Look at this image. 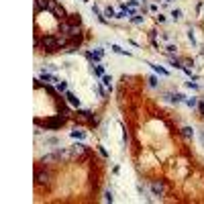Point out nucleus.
<instances>
[{"mask_svg":"<svg viewBox=\"0 0 204 204\" xmlns=\"http://www.w3.org/2000/svg\"><path fill=\"white\" fill-rule=\"evenodd\" d=\"M131 21H133V23H135V25H141V23H143V14L139 12V14H135V16L131 19Z\"/></svg>","mask_w":204,"mask_h":204,"instance_id":"nucleus-20","label":"nucleus"},{"mask_svg":"<svg viewBox=\"0 0 204 204\" xmlns=\"http://www.w3.org/2000/svg\"><path fill=\"white\" fill-rule=\"evenodd\" d=\"M104 200H106V202H112V200H114V198H112V192H110V190L104 194Z\"/></svg>","mask_w":204,"mask_h":204,"instance_id":"nucleus-24","label":"nucleus"},{"mask_svg":"<svg viewBox=\"0 0 204 204\" xmlns=\"http://www.w3.org/2000/svg\"><path fill=\"white\" fill-rule=\"evenodd\" d=\"M110 49H112L114 53H121V55H131V51H127V49H123V47H118V45H110Z\"/></svg>","mask_w":204,"mask_h":204,"instance_id":"nucleus-14","label":"nucleus"},{"mask_svg":"<svg viewBox=\"0 0 204 204\" xmlns=\"http://www.w3.org/2000/svg\"><path fill=\"white\" fill-rule=\"evenodd\" d=\"M149 86H151V88H155V86H157V78H153V76H151V78H149Z\"/></svg>","mask_w":204,"mask_h":204,"instance_id":"nucleus-26","label":"nucleus"},{"mask_svg":"<svg viewBox=\"0 0 204 204\" xmlns=\"http://www.w3.org/2000/svg\"><path fill=\"white\" fill-rule=\"evenodd\" d=\"M186 86H188V88H192V90H198V88H200L196 82H186Z\"/></svg>","mask_w":204,"mask_h":204,"instance_id":"nucleus-23","label":"nucleus"},{"mask_svg":"<svg viewBox=\"0 0 204 204\" xmlns=\"http://www.w3.org/2000/svg\"><path fill=\"white\" fill-rule=\"evenodd\" d=\"M182 135L186 137V139H192L194 137V129L192 127H184V129H182Z\"/></svg>","mask_w":204,"mask_h":204,"instance_id":"nucleus-13","label":"nucleus"},{"mask_svg":"<svg viewBox=\"0 0 204 204\" xmlns=\"http://www.w3.org/2000/svg\"><path fill=\"white\" fill-rule=\"evenodd\" d=\"M171 16H173V21H182V10H171Z\"/></svg>","mask_w":204,"mask_h":204,"instance_id":"nucleus-21","label":"nucleus"},{"mask_svg":"<svg viewBox=\"0 0 204 204\" xmlns=\"http://www.w3.org/2000/svg\"><path fill=\"white\" fill-rule=\"evenodd\" d=\"M104 16H106V19H116V12H114L112 6H108V8L104 10Z\"/></svg>","mask_w":204,"mask_h":204,"instance_id":"nucleus-16","label":"nucleus"},{"mask_svg":"<svg viewBox=\"0 0 204 204\" xmlns=\"http://www.w3.org/2000/svg\"><path fill=\"white\" fill-rule=\"evenodd\" d=\"M39 80H43V82H49V84H57L59 78H55L51 71H47V69H41V74H39Z\"/></svg>","mask_w":204,"mask_h":204,"instance_id":"nucleus-4","label":"nucleus"},{"mask_svg":"<svg viewBox=\"0 0 204 204\" xmlns=\"http://www.w3.org/2000/svg\"><path fill=\"white\" fill-rule=\"evenodd\" d=\"M63 98H66V100H68L71 106H78V108H80V98H76L71 92H63Z\"/></svg>","mask_w":204,"mask_h":204,"instance_id":"nucleus-7","label":"nucleus"},{"mask_svg":"<svg viewBox=\"0 0 204 204\" xmlns=\"http://www.w3.org/2000/svg\"><path fill=\"white\" fill-rule=\"evenodd\" d=\"M163 2H171V0H163Z\"/></svg>","mask_w":204,"mask_h":204,"instance_id":"nucleus-32","label":"nucleus"},{"mask_svg":"<svg viewBox=\"0 0 204 204\" xmlns=\"http://www.w3.org/2000/svg\"><path fill=\"white\" fill-rule=\"evenodd\" d=\"M63 121H66V118L59 114V116H53V118H47V121H45V127H47V129H57V127L63 125Z\"/></svg>","mask_w":204,"mask_h":204,"instance_id":"nucleus-3","label":"nucleus"},{"mask_svg":"<svg viewBox=\"0 0 204 204\" xmlns=\"http://www.w3.org/2000/svg\"><path fill=\"white\" fill-rule=\"evenodd\" d=\"M151 68H153V71H157L159 76H170V71L165 68H159V66H151Z\"/></svg>","mask_w":204,"mask_h":204,"instance_id":"nucleus-17","label":"nucleus"},{"mask_svg":"<svg viewBox=\"0 0 204 204\" xmlns=\"http://www.w3.org/2000/svg\"><path fill=\"white\" fill-rule=\"evenodd\" d=\"M86 57H88L90 61H94V63H98V61L102 59V53H98V51H88V53H86Z\"/></svg>","mask_w":204,"mask_h":204,"instance_id":"nucleus-8","label":"nucleus"},{"mask_svg":"<svg viewBox=\"0 0 204 204\" xmlns=\"http://www.w3.org/2000/svg\"><path fill=\"white\" fill-rule=\"evenodd\" d=\"M78 33H80L78 29H76V27H71V29H69V33H68V35H71V37H76V35H78Z\"/></svg>","mask_w":204,"mask_h":204,"instance_id":"nucleus-29","label":"nucleus"},{"mask_svg":"<svg viewBox=\"0 0 204 204\" xmlns=\"http://www.w3.org/2000/svg\"><path fill=\"white\" fill-rule=\"evenodd\" d=\"M49 6H51V0H35V12L45 10V8H49Z\"/></svg>","mask_w":204,"mask_h":204,"instance_id":"nucleus-6","label":"nucleus"},{"mask_svg":"<svg viewBox=\"0 0 204 204\" xmlns=\"http://www.w3.org/2000/svg\"><path fill=\"white\" fill-rule=\"evenodd\" d=\"M78 114H82V116H84V118H88V121H94V116H92L90 110H82V112H78Z\"/></svg>","mask_w":204,"mask_h":204,"instance_id":"nucleus-22","label":"nucleus"},{"mask_svg":"<svg viewBox=\"0 0 204 204\" xmlns=\"http://www.w3.org/2000/svg\"><path fill=\"white\" fill-rule=\"evenodd\" d=\"M102 84H104V88H106V90H112V78H110V76H106V74H104V76H102Z\"/></svg>","mask_w":204,"mask_h":204,"instance_id":"nucleus-11","label":"nucleus"},{"mask_svg":"<svg viewBox=\"0 0 204 204\" xmlns=\"http://www.w3.org/2000/svg\"><path fill=\"white\" fill-rule=\"evenodd\" d=\"M155 21H157V23H165V16H163V14H159V12H157V16H155Z\"/></svg>","mask_w":204,"mask_h":204,"instance_id":"nucleus-27","label":"nucleus"},{"mask_svg":"<svg viewBox=\"0 0 204 204\" xmlns=\"http://www.w3.org/2000/svg\"><path fill=\"white\" fill-rule=\"evenodd\" d=\"M84 149H86V145H84V143H76V145L71 147V151H69V155H80Z\"/></svg>","mask_w":204,"mask_h":204,"instance_id":"nucleus-9","label":"nucleus"},{"mask_svg":"<svg viewBox=\"0 0 204 204\" xmlns=\"http://www.w3.org/2000/svg\"><path fill=\"white\" fill-rule=\"evenodd\" d=\"M92 74H94V76H104V68H102V66H96V68H92Z\"/></svg>","mask_w":204,"mask_h":204,"instance_id":"nucleus-18","label":"nucleus"},{"mask_svg":"<svg viewBox=\"0 0 204 204\" xmlns=\"http://www.w3.org/2000/svg\"><path fill=\"white\" fill-rule=\"evenodd\" d=\"M55 88H57V92H68V82L59 80V82L55 84Z\"/></svg>","mask_w":204,"mask_h":204,"instance_id":"nucleus-15","label":"nucleus"},{"mask_svg":"<svg viewBox=\"0 0 204 204\" xmlns=\"http://www.w3.org/2000/svg\"><path fill=\"white\" fill-rule=\"evenodd\" d=\"M139 2H145V0H139Z\"/></svg>","mask_w":204,"mask_h":204,"instance_id":"nucleus-33","label":"nucleus"},{"mask_svg":"<svg viewBox=\"0 0 204 204\" xmlns=\"http://www.w3.org/2000/svg\"><path fill=\"white\" fill-rule=\"evenodd\" d=\"M188 39H190L192 43H196V39H194V33H192V31H188Z\"/></svg>","mask_w":204,"mask_h":204,"instance_id":"nucleus-31","label":"nucleus"},{"mask_svg":"<svg viewBox=\"0 0 204 204\" xmlns=\"http://www.w3.org/2000/svg\"><path fill=\"white\" fill-rule=\"evenodd\" d=\"M59 29H61V31H66V33H69V29H71V27H69L68 23H63L61 27H59Z\"/></svg>","mask_w":204,"mask_h":204,"instance_id":"nucleus-28","label":"nucleus"},{"mask_svg":"<svg viewBox=\"0 0 204 204\" xmlns=\"http://www.w3.org/2000/svg\"><path fill=\"white\" fill-rule=\"evenodd\" d=\"M186 106H190V108H194V106H196V104H198V100H196V98H186Z\"/></svg>","mask_w":204,"mask_h":204,"instance_id":"nucleus-19","label":"nucleus"},{"mask_svg":"<svg viewBox=\"0 0 204 204\" xmlns=\"http://www.w3.org/2000/svg\"><path fill=\"white\" fill-rule=\"evenodd\" d=\"M35 178H37V184H49V182H51V176H49L47 171H37Z\"/></svg>","mask_w":204,"mask_h":204,"instance_id":"nucleus-5","label":"nucleus"},{"mask_svg":"<svg viewBox=\"0 0 204 204\" xmlns=\"http://www.w3.org/2000/svg\"><path fill=\"white\" fill-rule=\"evenodd\" d=\"M202 141H204V135H202Z\"/></svg>","mask_w":204,"mask_h":204,"instance_id":"nucleus-34","label":"nucleus"},{"mask_svg":"<svg viewBox=\"0 0 204 204\" xmlns=\"http://www.w3.org/2000/svg\"><path fill=\"white\" fill-rule=\"evenodd\" d=\"M69 135H71V139H84V137H86V133H84L82 129H74Z\"/></svg>","mask_w":204,"mask_h":204,"instance_id":"nucleus-12","label":"nucleus"},{"mask_svg":"<svg viewBox=\"0 0 204 204\" xmlns=\"http://www.w3.org/2000/svg\"><path fill=\"white\" fill-rule=\"evenodd\" d=\"M92 10H94V14H96V16H98V21H100L102 25L106 23V16H104V12H102L100 8H98V6H96V4H94V6H92Z\"/></svg>","mask_w":204,"mask_h":204,"instance_id":"nucleus-10","label":"nucleus"},{"mask_svg":"<svg viewBox=\"0 0 204 204\" xmlns=\"http://www.w3.org/2000/svg\"><path fill=\"white\" fill-rule=\"evenodd\" d=\"M165 51H168V53H176L178 47H176V45H168V47H165Z\"/></svg>","mask_w":204,"mask_h":204,"instance_id":"nucleus-25","label":"nucleus"},{"mask_svg":"<svg viewBox=\"0 0 204 204\" xmlns=\"http://www.w3.org/2000/svg\"><path fill=\"white\" fill-rule=\"evenodd\" d=\"M35 45H43L47 51H55L59 45H63V41H59L57 37H51V35H49V37H43L41 41L37 39V41H35Z\"/></svg>","mask_w":204,"mask_h":204,"instance_id":"nucleus-1","label":"nucleus"},{"mask_svg":"<svg viewBox=\"0 0 204 204\" xmlns=\"http://www.w3.org/2000/svg\"><path fill=\"white\" fill-rule=\"evenodd\" d=\"M151 192H153V196H163L165 194V186H163V182L161 180H155V182H151Z\"/></svg>","mask_w":204,"mask_h":204,"instance_id":"nucleus-2","label":"nucleus"},{"mask_svg":"<svg viewBox=\"0 0 204 204\" xmlns=\"http://www.w3.org/2000/svg\"><path fill=\"white\" fill-rule=\"evenodd\" d=\"M149 10H151V12H155V14H157V4H149Z\"/></svg>","mask_w":204,"mask_h":204,"instance_id":"nucleus-30","label":"nucleus"}]
</instances>
